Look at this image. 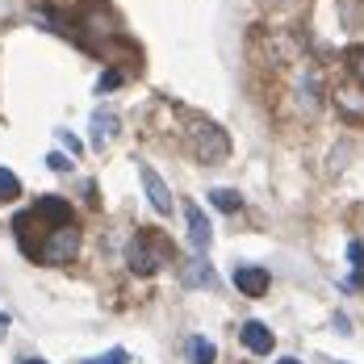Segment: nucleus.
Returning a JSON list of instances; mask_svg holds the SVG:
<instances>
[{"instance_id": "obj_16", "label": "nucleus", "mask_w": 364, "mask_h": 364, "mask_svg": "<svg viewBox=\"0 0 364 364\" xmlns=\"http://www.w3.org/2000/svg\"><path fill=\"white\" fill-rule=\"evenodd\" d=\"M84 364H130V356H126V348H113V352H101V356H92Z\"/></svg>"}, {"instance_id": "obj_21", "label": "nucleus", "mask_w": 364, "mask_h": 364, "mask_svg": "<svg viewBox=\"0 0 364 364\" xmlns=\"http://www.w3.org/2000/svg\"><path fill=\"white\" fill-rule=\"evenodd\" d=\"M21 364H46V360H21Z\"/></svg>"}, {"instance_id": "obj_19", "label": "nucleus", "mask_w": 364, "mask_h": 364, "mask_svg": "<svg viewBox=\"0 0 364 364\" xmlns=\"http://www.w3.org/2000/svg\"><path fill=\"white\" fill-rule=\"evenodd\" d=\"M352 68H356V75L364 80V50H352Z\"/></svg>"}, {"instance_id": "obj_1", "label": "nucleus", "mask_w": 364, "mask_h": 364, "mask_svg": "<svg viewBox=\"0 0 364 364\" xmlns=\"http://www.w3.org/2000/svg\"><path fill=\"white\" fill-rule=\"evenodd\" d=\"M168 255H172L168 239L155 235V230H143V235H134L130 247H126V268H130L134 277H155V272L164 268Z\"/></svg>"}, {"instance_id": "obj_10", "label": "nucleus", "mask_w": 364, "mask_h": 364, "mask_svg": "<svg viewBox=\"0 0 364 364\" xmlns=\"http://www.w3.org/2000/svg\"><path fill=\"white\" fill-rule=\"evenodd\" d=\"M184 356H188V364H214L218 360V348H214V339H205V335H188V339H184Z\"/></svg>"}, {"instance_id": "obj_5", "label": "nucleus", "mask_w": 364, "mask_h": 364, "mask_svg": "<svg viewBox=\"0 0 364 364\" xmlns=\"http://www.w3.org/2000/svg\"><path fill=\"white\" fill-rule=\"evenodd\" d=\"M184 222H188V239H193V247H197V252H210L214 230H210V218H205V210H201L197 201H184Z\"/></svg>"}, {"instance_id": "obj_17", "label": "nucleus", "mask_w": 364, "mask_h": 364, "mask_svg": "<svg viewBox=\"0 0 364 364\" xmlns=\"http://www.w3.org/2000/svg\"><path fill=\"white\" fill-rule=\"evenodd\" d=\"M59 143L68 146V151H72V155H80V151H84V143H80V139H75L72 130H59Z\"/></svg>"}, {"instance_id": "obj_14", "label": "nucleus", "mask_w": 364, "mask_h": 364, "mask_svg": "<svg viewBox=\"0 0 364 364\" xmlns=\"http://www.w3.org/2000/svg\"><path fill=\"white\" fill-rule=\"evenodd\" d=\"M13 197H21V176L0 168V201H13Z\"/></svg>"}, {"instance_id": "obj_6", "label": "nucleus", "mask_w": 364, "mask_h": 364, "mask_svg": "<svg viewBox=\"0 0 364 364\" xmlns=\"http://www.w3.org/2000/svg\"><path fill=\"white\" fill-rule=\"evenodd\" d=\"M34 218H42L50 230H55V226L75 222V210H72V201H63V197H38L34 201Z\"/></svg>"}, {"instance_id": "obj_3", "label": "nucleus", "mask_w": 364, "mask_h": 364, "mask_svg": "<svg viewBox=\"0 0 364 364\" xmlns=\"http://www.w3.org/2000/svg\"><path fill=\"white\" fill-rule=\"evenodd\" d=\"M75 252H80V226L68 222V226H55V230L42 235L38 259H46V264H68V259H75Z\"/></svg>"}, {"instance_id": "obj_9", "label": "nucleus", "mask_w": 364, "mask_h": 364, "mask_svg": "<svg viewBox=\"0 0 364 364\" xmlns=\"http://www.w3.org/2000/svg\"><path fill=\"white\" fill-rule=\"evenodd\" d=\"M239 339H243V348H247V352H255V356H268V352L277 348L272 331L264 327V323H255V318H247V323L239 327Z\"/></svg>"}, {"instance_id": "obj_20", "label": "nucleus", "mask_w": 364, "mask_h": 364, "mask_svg": "<svg viewBox=\"0 0 364 364\" xmlns=\"http://www.w3.org/2000/svg\"><path fill=\"white\" fill-rule=\"evenodd\" d=\"M277 364H301V360H293V356H281V360H277Z\"/></svg>"}, {"instance_id": "obj_15", "label": "nucleus", "mask_w": 364, "mask_h": 364, "mask_svg": "<svg viewBox=\"0 0 364 364\" xmlns=\"http://www.w3.org/2000/svg\"><path fill=\"white\" fill-rule=\"evenodd\" d=\"M122 84H126V75L117 72V68H109V72H105L101 80H97V97H105V92H117Z\"/></svg>"}, {"instance_id": "obj_7", "label": "nucleus", "mask_w": 364, "mask_h": 364, "mask_svg": "<svg viewBox=\"0 0 364 364\" xmlns=\"http://www.w3.org/2000/svg\"><path fill=\"white\" fill-rule=\"evenodd\" d=\"M181 281L188 289H218V272L205 264V255H193L188 264L181 268Z\"/></svg>"}, {"instance_id": "obj_8", "label": "nucleus", "mask_w": 364, "mask_h": 364, "mask_svg": "<svg viewBox=\"0 0 364 364\" xmlns=\"http://www.w3.org/2000/svg\"><path fill=\"white\" fill-rule=\"evenodd\" d=\"M272 285V277H268V268H252V264H243V268H235V289L247 293V297H264Z\"/></svg>"}, {"instance_id": "obj_11", "label": "nucleus", "mask_w": 364, "mask_h": 364, "mask_svg": "<svg viewBox=\"0 0 364 364\" xmlns=\"http://www.w3.org/2000/svg\"><path fill=\"white\" fill-rule=\"evenodd\" d=\"M122 130V122H117V113L113 109H97L92 113V146H105Z\"/></svg>"}, {"instance_id": "obj_12", "label": "nucleus", "mask_w": 364, "mask_h": 364, "mask_svg": "<svg viewBox=\"0 0 364 364\" xmlns=\"http://www.w3.org/2000/svg\"><path fill=\"white\" fill-rule=\"evenodd\" d=\"M335 101H339V109L348 113V117H364V92H356V88H339Z\"/></svg>"}, {"instance_id": "obj_4", "label": "nucleus", "mask_w": 364, "mask_h": 364, "mask_svg": "<svg viewBox=\"0 0 364 364\" xmlns=\"http://www.w3.org/2000/svg\"><path fill=\"white\" fill-rule=\"evenodd\" d=\"M139 181H143L146 188V201L155 205V214H172V193H168V184H164V176L151 168V164H139Z\"/></svg>"}, {"instance_id": "obj_18", "label": "nucleus", "mask_w": 364, "mask_h": 364, "mask_svg": "<svg viewBox=\"0 0 364 364\" xmlns=\"http://www.w3.org/2000/svg\"><path fill=\"white\" fill-rule=\"evenodd\" d=\"M46 164H50L55 172H68V168H72V159H68V155H59V151H50V155H46Z\"/></svg>"}, {"instance_id": "obj_2", "label": "nucleus", "mask_w": 364, "mask_h": 364, "mask_svg": "<svg viewBox=\"0 0 364 364\" xmlns=\"http://www.w3.org/2000/svg\"><path fill=\"white\" fill-rule=\"evenodd\" d=\"M188 146H193V155H197L201 164H222V159L230 155L226 130L214 126L210 117H188Z\"/></svg>"}, {"instance_id": "obj_13", "label": "nucleus", "mask_w": 364, "mask_h": 364, "mask_svg": "<svg viewBox=\"0 0 364 364\" xmlns=\"http://www.w3.org/2000/svg\"><path fill=\"white\" fill-rule=\"evenodd\" d=\"M210 201L218 205L222 214H239V210H243V197H239L235 188H214V193H210Z\"/></svg>"}]
</instances>
